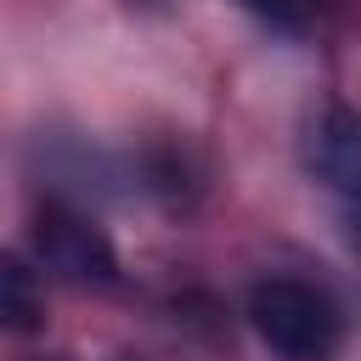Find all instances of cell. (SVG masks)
I'll return each instance as SVG.
<instances>
[{"label":"cell","instance_id":"obj_4","mask_svg":"<svg viewBox=\"0 0 361 361\" xmlns=\"http://www.w3.org/2000/svg\"><path fill=\"white\" fill-rule=\"evenodd\" d=\"M0 316H6V327H17V333L39 327V316H45V305H39V293H34V271H28L23 259H6V265H0Z\"/></svg>","mask_w":361,"mask_h":361},{"label":"cell","instance_id":"obj_5","mask_svg":"<svg viewBox=\"0 0 361 361\" xmlns=\"http://www.w3.org/2000/svg\"><path fill=\"white\" fill-rule=\"evenodd\" d=\"M237 6H248V11L265 17V23H299L310 0H237Z\"/></svg>","mask_w":361,"mask_h":361},{"label":"cell","instance_id":"obj_6","mask_svg":"<svg viewBox=\"0 0 361 361\" xmlns=\"http://www.w3.org/2000/svg\"><path fill=\"white\" fill-rule=\"evenodd\" d=\"M147 6H158V0H147Z\"/></svg>","mask_w":361,"mask_h":361},{"label":"cell","instance_id":"obj_3","mask_svg":"<svg viewBox=\"0 0 361 361\" xmlns=\"http://www.w3.org/2000/svg\"><path fill=\"white\" fill-rule=\"evenodd\" d=\"M305 164L338 203H355L361 197V118L344 107L322 113L310 141H305Z\"/></svg>","mask_w":361,"mask_h":361},{"label":"cell","instance_id":"obj_2","mask_svg":"<svg viewBox=\"0 0 361 361\" xmlns=\"http://www.w3.org/2000/svg\"><path fill=\"white\" fill-rule=\"evenodd\" d=\"M34 254H39L45 271H56V276H68V282H96V288H107V282L118 276V254H113V243L102 237V226H96L90 214L68 209V203H45V209H39V220H34Z\"/></svg>","mask_w":361,"mask_h":361},{"label":"cell","instance_id":"obj_1","mask_svg":"<svg viewBox=\"0 0 361 361\" xmlns=\"http://www.w3.org/2000/svg\"><path fill=\"white\" fill-rule=\"evenodd\" d=\"M248 327L276 361H333L344 344V316L327 288L299 276H265L248 293Z\"/></svg>","mask_w":361,"mask_h":361}]
</instances>
